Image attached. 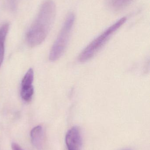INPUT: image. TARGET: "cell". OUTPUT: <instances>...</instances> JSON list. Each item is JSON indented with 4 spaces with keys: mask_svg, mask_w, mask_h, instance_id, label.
Wrapping results in <instances>:
<instances>
[{
    "mask_svg": "<svg viewBox=\"0 0 150 150\" xmlns=\"http://www.w3.org/2000/svg\"><path fill=\"white\" fill-rule=\"evenodd\" d=\"M65 142L68 150H80L82 137L80 130L77 127H73L69 130L66 135Z\"/></svg>",
    "mask_w": 150,
    "mask_h": 150,
    "instance_id": "obj_4",
    "label": "cell"
},
{
    "mask_svg": "<svg viewBox=\"0 0 150 150\" xmlns=\"http://www.w3.org/2000/svg\"><path fill=\"white\" fill-rule=\"evenodd\" d=\"M56 15V6L52 0H46L26 34V41L31 47L41 44L45 39Z\"/></svg>",
    "mask_w": 150,
    "mask_h": 150,
    "instance_id": "obj_1",
    "label": "cell"
},
{
    "mask_svg": "<svg viewBox=\"0 0 150 150\" xmlns=\"http://www.w3.org/2000/svg\"><path fill=\"white\" fill-rule=\"evenodd\" d=\"M31 140L33 146L38 149L41 150L43 142V130L42 127L38 126L34 127L31 132Z\"/></svg>",
    "mask_w": 150,
    "mask_h": 150,
    "instance_id": "obj_5",
    "label": "cell"
},
{
    "mask_svg": "<svg viewBox=\"0 0 150 150\" xmlns=\"http://www.w3.org/2000/svg\"><path fill=\"white\" fill-rule=\"evenodd\" d=\"M34 93L33 86H21L20 94L22 99L26 102H29L32 99Z\"/></svg>",
    "mask_w": 150,
    "mask_h": 150,
    "instance_id": "obj_8",
    "label": "cell"
},
{
    "mask_svg": "<svg viewBox=\"0 0 150 150\" xmlns=\"http://www.w3.org/2000/svg\"><path fill=\"white\" fill-rule=\"evenodd\" d=\"M127 20L126 17L122 18L106 30L85 47L78 56V61L80 62H85L92 58Z\"/></svg>",
    "mask_w": 150,
    "mask_h": 150,
    "instance_id": "obj_2",
    "label": "cell"
},
{
    "mask_svg": "<svg viewBox=\"0 0 150 150\" xmlns=\"http://www.w3.org/2000/svg\"></svg>",
    "mask_w": 150,
    "mask_h": 150,
    "instance_id": "obj_11",
    "label": "cell"
},
{
    "mask_svg": "<svg viewBox=\"0 0 150 150\" xmlns=\"http://www.w3.org/2000/svg\"><path fill=\"white\" fill-rule=\"evenodd\" d=\"M9 29V24L5 23L0 28V68L1 67L4 59L5 52V40Z\"/></svg>",
    "mask_w": 150,
    "mask_h": 150,
    "instance_id": "obj_6",
    "label": "cell"
},
{
    "mask_svg": "<svg viewBox=\"0 0 150 150\" xmlns=\"http://www.w3.org/2000/svg\"><path fill=\"white\" fill-rule=\"evenodd\" d=\"M73 13L67 17L60 33L52 47L49 54V59L51 61L58 60L63 54L69 41L75 21Z\"/></svg>",
    "mask_w": 150,
    "mask_h": 150,
    "instance_id": "obj_3",
    "label": "cell"
},
{
    "mask_svg": "<svg viewBox=\"0 0 150 150\" xmlns=\"http://www.w3.org/2000/svg\"><path fill=\"white\" fill-rule=\"evenodd\" d=\"M11 149L12 150H23L18 144L16 143H12L11 144Z\"/></svg>",
    "mask_w": 150,
    "mask_h": 150,
    "instance_id": "obj_10",
    "label": "cell"
},
{
    "mask_svg": "<svg viewBox=\"0 0 150 150\" xmlns=\"http://www.w3.org/2000/svg\"><path fill=\"white\" fill-rule=\"evenodd\" d=\"M33 79H34V73L33 69L31 68L26 72L24 76L21 83V86H27L33 85Z\"/></svg>",
    "mask_w": 150,
    "mask_h": 150,
    "instance_id": "obj_9",
    "label": "cell"
},
{
    "mask_svg": "<svg viewBox=\"0 0 150 150\" xmlns=\"http://www.w3.org/2000/svg\"><path fill=\"white\" fill-rule=\"evenodd\" d=\"M133 0H107L109 8L114 11H119L127 7Z\"/></svg>",
    "mask_w": 150,
    "mask_h": 150,
    "instance_id": "obj_7",
    "label": "cell"
}]
</instances>
